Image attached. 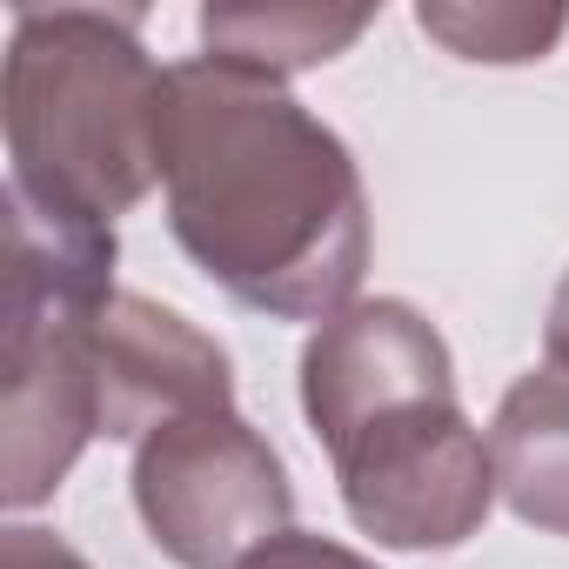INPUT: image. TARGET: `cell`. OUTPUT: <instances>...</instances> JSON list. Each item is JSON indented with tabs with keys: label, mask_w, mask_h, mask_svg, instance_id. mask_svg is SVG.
Listing matches in <instances>:
<instances>
[{
	"label": "cell",
	"mask_w": 569,
	"mask_h": 569,
	"mask_svg": "<svg viewBox=\"0 0 569 569\" xmlns=\"http://www.w3.org/2000/svg\"><path fill=\"white\" fill-rule=\"evenodd\" d=\"M369 28H376V8H309V0H296V8H201L208 54L261 68L274 81L349 54Z\"/></svg>",
	"instance_id": "cell-8"
},
{
	"label": "cell",
	"mask_w": 569,
	"mask_h": 569,
	"mask_svg": "<svg viewBox=\"0 0 569 569\" xmlns=\"http://www.w3.org/2000/svg\"><path fill=\"white\" fill-rule=\"evenodd\" d=\"M114 228L54 221L8 194V329H0V496L41 509L101 436L94 329L114 289Z\"/></svg>",
	"instance_id": "cell-4"
},
{
	"label": "cell",
	"mask_w": 569,
	"mask_h": 569,
	"mask_svg": "<svg viewBox=\"0 0 569 569\" xmlns=\"http://www.w3.org/2000/svg\"><path fill=\"white\" fill-rule=\"evenodd\" d=\"M134 516L174 569H234L296 529V482L241 409H201L134 442Z\"/></svg>",
	"instance_id": "cell-5"
},
{
	"label": "cell",
	"mask_w": 569,
	"mask_h": 569,
	"mask_svg": "<svg viewBox=\"0 0 569 569\" xmlns=\"http://www.w3.org/2000/svg\"><path fill=\"white\" fill-rule=\"evenodd\" d=\"M542 356H549V369H562V376H569V274L556 281V296H549V322H542Z\"/></svg>",
	"instance_id": "cell-12"
},
{
	"label": "cell",
	"mask_w": 569,
	"mask_h": 569,
	"mask_svg": "<svg viewBox=\"0 0 569 569\" xmlns=\"http://www.w3.org/2000/svg\"><path fill=\"white\" fill-rule=\"evenodd\" d=\"M234 569H376L362 549L336 542V536H309V529H281L274 542H261L254 556H241Z\"/></svg>",
	"instance_id": "cell-10"
},
{
	"label": "cell",
	"mask_w": 569,
	"mask_h": 569,
	"mask_svg": "<svg viewBox=\"0 0 569 569\" xmlns=\"http://www.w3.org/2000/svg\"><path fill=\"white\" fill-rule=\"evenodd\" d=\"M161 201L181 254L268 322H329L369 268V188L349 141L289 81L194 54L161 88Z\"/></svg>",
	"instance_id": "cell-1"
},
{
	"label": "cell",
	"mask_w": 569,
	"mask_h": 569,
	"mask_svg": "<svg viewBox=\"0 0 569 569\" xmlns=\"http://www.w3.org/2000/svg\"><path fill=\"white\" fill-rule=\"evenodd\" d=\"M302 416L349 522L382 549H462L496 509V462L456 402L442 329L402 302H349L302 349Z\"/></svg>",
	"instance_id": "cell-2"
},
{
	"label": "cell",
	"mask_w": 569,
	"mask_h": 569,
	"mask_svg": "<svg viewBox=\"0 0 569 569\" xmlns=\"http://www.w3.org/2000/svg\"><path fill=\"white\" fill-rule=\"evenodd\" d=\"M161 88L134 8H21L0 74L8 194L114 228L161 181Z\"/></svg>",
	"instance_id": "cell-3"
},
{
	"label": "cell",
	"mask_w": 569,
	"mask_h": 569,
	"mask_svg": "<svg viewBox=\"0 0 569 569\" xmlns=\"http://www.w3.org/2000/svg\"><path fill=\"white\" fill-rule=\"evenodd\" d=\"M489 462L509 516L569 542V376L562 369H529L509 382L489 422Z\"/></svg>",
	"instance_id": "cell-7"
},
{
	"label": "cell",
	"mask_w": 569,
	"mask_h": 569,
	"mask_svg": "<svg viewBox=\"0 0 569 569\" xmlns=\"http://www.w3.org/2000/svg\"><path fill=\"white\" fill-rule=\"evenodd\" d=\"M416 28L429 41H442L456 61H482V68H522L542 61L562 34H569V8H522V0H422Z\"/></svg>",
	"instance_id": "cell-9"
},
{
	"label": "cell",
	"mask_w": 569,
	"mask_h": 569,
	"mask_svg": "<svg viewBox=\"0 0 569 569\" xmlns=\"http://www.w3.org/2000/svg\"><path fill=\"white\" fill-rule=\"evenodd\" d=\"M0 569H94L74 542H61L54 529H34V522H14L0 536Z\"/></svg>",
	"instance_id": "cell-11"
},
{
	"label": "cell",
	"mask_w": 569,
	"mask_h": 569,
	"mask_svg": "<svg viewBox=\"0 0 569 569\" xmlns=\"http://www.w3.org/2000/svg\"><path fill=\"white\" fill-rule=\"evenodd\" d=\"M94 369H101V436L141 442L161 422L234 409V362L214 336H201L188 316L121 289L101 309L94 329Z\"/></svg>",
	"instance_id": "cell-6"
}]
</instances>
